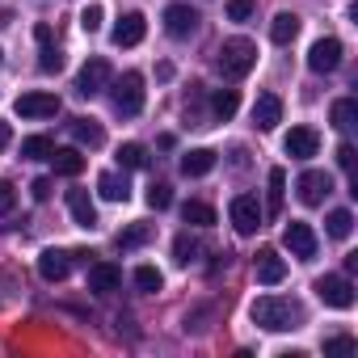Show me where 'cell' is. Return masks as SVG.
<instances>
[{"instance_id": "obj_15", "label": "cell", "mask_w": 358, "mask_h": 358, "mask_svg": "<svg viewBox=\"0 0 358 358\" xmlns=\"http://www.w3.org/2000/svg\"><path fill=\"white\" fill-rule=\"evenodd\" d=\"M118 282H122V270H118L114 262L89 266V291H93V295H110V291H118Z\"/></svg>"}, {"instance_id": "obj_1", "label": "cell", "mask_w": 358, "mask_h": 358, "mask_svg": "<svg viewBox=\"0 0 358 358\" xmlns=\"http://www.w3.org/2000/svg\"><path fill=\"white\" fill-rule=\"evenodd\" d=\"M303 320V308L295 299H278V295H262L253 303V324L270 329V333H287V329H299Z\"/></svg>"}, {"instance_id": "obj_17", "label": "cell", "mask_w": 358, "mask_h": 358, "mask_svg": "<svg viewBox=\"0 0 358 358\" xmlns=\"http://www.w3.org/2000/svg\"><path fill=\"white\" fill-rule=\"evenodd\" d=\"M68 211L80 228H97V207H93L89 190H68Z\"/></svg>"}, {"instance_id": "obj_14", "label": "cell", "mask_w": 358, "mask_h": 358, "mask_svg": "<svg viewBox=\"0 0 358 358\" xmlns=\"http://www.w3.org/2000/svg\"><path fill=\"white\" fill-rule=\"evenodd\" d=\"M253 270H257V282H266V287H278V282L287 278V262H282L274 249H257Z\"/></svg>"}, {"instance_id": "obj_2", "label": "cell", "mask_w": 358, "mask_h": 358, "mask_svg": "<svg viewBox=\"0 0 358 358\" xmlns=\"http://www.w3.org/2000/svg\"><path fill=\"white\" fill-rule=\"evenodd\" d=\"M253 64H257V47H253L249 38H228V43L220 47V72H224L228 80L249 76Z\"/></svg>"}, {"instance_id": "obj_8", "label": "cell", "mask_w": 358, "mask_h": 358, "mask_svg": "<svg viewBox=\"0 0 358 358\" xmlns=\"http://www.w3.org/2000/svg\"><path fill=\"white\" fill-rule=\"evenodd\" d=\"M110 76H114L110 64L97 55V59H89V64L80 68V76H76V93H80V97H93V93H101V89L110 85Z\"/></svg>"}, {"instance_id": "obj_39", "label": "cell", "mask_w": 358, "mask_h": 358, "mask_svg": "<svg viewBox=\"0 0 358 358\" xmlns=\"http://www.w3.org/2000/svg\"><path fill=\"white\" fill-rule=\"evenodd\" d=\"M13 207H17V190L9 182H0V215H9Z\"/></svg>"}, {"instance_id": "obj_20", "label": "cell", "mask_w": 358, "mask_h": 358, "mask_svg": "<svg viewBox=\"0 0 358 358\" xmlns=\"http://www.w3.org/2000/svg\"><path fill=\"white\" fill-rule=\"evenodd\" d=\"M47 160L55 164V173H59V177H76V173L85 169V156H80L76 148H55Z\"/></svg>"}, {"instance_id": "obj_28", "label": "cell", "mask_w": 358, "mask_h": 358, "mask_svg": "<svg viewBox=\"0 0 358 358\" xmlns=\"http://www.w3.org/2000/svg\"><path fill=\"white\" fill-rule=\"evenodd\" d=\"M354 118H358V106H354L350 97L333 101V127H337V131H350V127H354Z\"/></svg>"}, {"instance_id": "obj_30", "label": "cell", "mask_w": 358, "mask_h": 358, "mask_svg": "<svg viewBox=\"0 0 358 358\" xmlns=\"http://www.w3.org/2000/svg\"><path fill=\"white\" fill-rule=\"evenodd\" d=\"M118 164H122V169H143V164H148L143 143H122V148H118Z\"/></svg>"}, {"instance_id": "obj_37", "label": "cell", "mask_w": 358, "mask_h": 358, "mask_svg": "<svg viewBox=\"0 0 358 358\" xmlns=\"http://www.w3.org/2000/svg\"><path fill=\"white\" fill-rule=\"evenodd\" d=\"M253 17V0H228V22H249Z\"/></svg>"}, {"instance_id": "obj_38", "label": "cell", "mask_w": 358, "mask_h": 358, "mask_svg": "<svg viewBox=\"0 0 358 358\" xmlns=\"http://www.w3.org/2000/svg\"><path fill=\"white\" fill-rule=\"evenodd\" d=\"M324 354H354V337H350V333L329 337V341H324Z\"/></svg>"}, {"instance_id": "obj_29", "label": "cell", "mask_w": 358, "mask_h": 358, "mask_svg": "<svg viewBox=\"0 0 358 358\" xmlns=\"http://www.w3.org/2000/svg\"><path fill=\"white\" fill-rule=\"evenodd\" d=\"M324 228H329L333 241H345V236L354 232V215H350V211H333V215L324 220Z\"/></svg>"}, {"instance_id": "obj_10", "label": "cell", "mask_w": 358, "mask_h": 358, "mask_svg": "<svg viewBox=\"0 0 358 358\" xmlns=\"http://www.w3.org/2000/svg\"><path fill=\"white\" fill-rule=\"evenodd\" d=\"M341 64V43L337 38H316L312 51H308V68L312 72H337Z\"/></svg>"}, {"instance_id": "obj_24", "label": "cell", "mask_w": 358, "mask_h": 358, "mask_svg": "<svg viewBox=\"0 0 358 358\" xmlns=\"http://www.w3.org/2000/svg\"><path fill=\"white\" fill-rule=\"evenodd\" d=\"M182 220H186L190 228H211V224H215V207H207V203H186V207H182Z\"/></svg>"}, {"instance_id": "obj_27", "label": "cell", "mask_w": 358, "mask_h": 358, "mask_svg": "<svg viewBox=\"0 0 358 358\" xmlns=\"http://www.w3.org/2000/svg\"><path fill=\"white\" fill-rule=\"evenodd\" d=\"M148 241H152V228H148V224H131V228L118 232V249H139V245H148Z\"/></svg>"}, {"instance_id": "obj_19", "label": "cell", "mask_w": 358, "mask_h": 358, "mask_svg": "<svg viewBox=\"0 0 358 358\" xmlns=\"http://www.w3.org/2000/svg\"><path fill=\"white\" fill-rule=\"evenodd\" d=\"M211 169H215V152L211 148H194V152L182 156V173L186 177H207Z\"/></svg>"}, {"instance_id": "obj_9", "label": "cell", "mask_w": 358, "mask_h": 358, "mask_svg": "<svg viewBox=\"0 0 358 358\" xmlns=\"http://www.w3.org/2000/svg\"><path fill=\"white\" fill-rule=\"evenodd\" d=\"M164 30H169V38H190L199 30V13L190 5H169L164 9Z\"/></svg>"}, {"instance_id": "obj_23", "label": "cell", "mask_w": 358, "mask_h": 358, "mask_svg": "<svg viewBox=\"0 0 358 358\" xmlns=\"http://www.w3.org/2000/svg\"><path fill=\"white\" fill-rule=\"evenodd\" d=\"M295 34H299V17H295V13H278V17L270 22V38H274L278 47L295 43Z\"/></svg>"}, {"instance_id": "obj_40", "label": "cell", "mask_w": 358, "mask_h": 358, "mask_svg": "<svg viewBox=\"0 0 358 358\" xmlns=\"http://www.w3.org/2000/svg\"><path fill=\"white\" fill-rule=\"evenodd\" d=\"M30 194H34V203H47L51 199V177H38V182L30 186Z\"/></svg>"}, {"instance_id": "obj_43", "label": "cell", "mask_w": 358, "mask_h": 358, "mask_svg": "<svg viewBox=\"0 0 358 358\" xmlns=\"http://www.w3.org/2000/svg\"><path fill=\"white\" fill-rule=\"evenodd\" d=\"M0 59H5V51H0Z\"/></svg>"}, {"instance_id": "obj_32", "label": "cell", "mask_w": 358, "mask_h": 358, "mask_svg": "<svg viewBox=\"0 0 358 358\" xmlns=\"http://www.w3.org/2000/svg\"><path fill=\"white\" fill-rule=\"evenodd\" d=\"M173 253H177V262L186 266V262H194V257L203 253V245H199V236H177V241H173Z\"/></svg>"}, {"instance_id": "obj_26", "label": "cell", "mask_w": 358, "mask_h": 358, "mask_svg": "<svg viewBox=\"0 0 358 358\" xmlns=\"http://www.w3.org/2000/svg\"><path fill=\"white\" fill-rule=\"evenodd\" d=\"M55 152V143L47 139V135H30V139H22V156L26 160H47Z\"/></svg>"}, {"instance_id": "obj_12", "label": "cell", "mask_w": 358, "mask_h": 358, "mask_svg": "<svg viewBox=\"0 0 358 358\" xmlns=\"http://www.w3.org/2000/svg\"><path fill=\"white\" fill-rule=\"evenodd\" d=\"M282 148H287V156L308 160V156H316V152H320V135H316L312 127H291V135L282 139Z\"/></svg>"}, {"instance_id": "obj_34", "label": "cell", "mask_w": 358, "mask_h": 358, "mask_svg": "<svg viewBox=\"0 0 358 358\" xmlns=\"http://www.w3.org/2000/svg\"><path fill=\"white\" fill-rule=\"evenodd\" d=\"M101 17H106L101 5H85V13H80V30H85V34H97V30H101Z\"/></svg>"}, {"instance_id": "obj_5", "label": "cell", "mask_w": 358, "mask_h": 358, "mask_svg": "<svg viewBox=\"0 0 358 358\" xmlns=\"http://www.w3.org/2000/svg\"><path fill=\"white\" fill-rule=\"evenodd\" d=\"M316 295L329 303V308H354V282L345 278V274H324L320 282H316Z\"/></svg>"}, {"instance_id": "obj_3", "label": "cell", "mask_w": 358, "mask_h": 358, "mask_svg": "<svg viewBox=\"0 0 358 358\" xmlns=\"http://www.w3.org/2000/svg\"><path fill=\"white\" fill-rule=\"evenodd\" d=\"M114 110L127 114V118L143 110V76H139V72H127V76L114 85Z\"/></svg>"}, {"instance_id": "obj_41", "label": "cell", "mask_w": 358, "mask_h": 358, "mask_svg": "<svg viewBox=\"0 0 358 358\" xmlns=\"http://www.w3.org/2000/svg\"><path fill=\"white\" fill-rule=\"evenodd\" d=\"M337 164H341V169H354V148H350V143L337 148Z\"/></svg>"}, {"instance_id": "obj_13", "label": "cell", "mask_w": 358, "mask_h": 358, "mask_svg": "<svg viewBox=\"0 0 358 358\" xmlns=\"http://www.w3.org/2000/svg\"><path fill=\"white\" fill-rule=\"evenodd\" d=\"M148 34V17L143 13H122V22L114 26V47H139Z\"/></svg>"}, {"instance_id": "obj_31", "label": "cell", "mask_w": 358, "mask_h": 358, "mask_svg": "<svg viewBox=\"0 0 358 358\" xmlns=\"http://www.w3.org/2000/svg\"><path fill=\"white\" fill-rule=\"evenodd\" d=\"M282 190H287V173L282 169H270V215L282 211Z\"/></svg>"}, {"instance_id": "obj_42", "label": "cell", "mask_w": 358, "mask_h": 358, "mask_svg": "<svg viewBox=\"0 0 358 358\" xmlns=\"http://www.w3.org/2000/svg\"><path fill=\"white\" fill-rule=\"evenodd\" d=\"M9 139H13V131H9V122H0V148H5Z\"/></svg>"}, {"instance_id": "obj_11", "label": "cell", "mask_w": 358, "mask_h": 358, "mask_svg": "<svg viewBox=\"0 0 358 358\" xmlns=\"http://www.w3.org/2000/svg\"><path fill=\"white\" fill-rule=\"evenodd\" d=\"M17 114L22 118H55L59 114V97L55 93H22L17 97Z\"/></svg>"}, {"instance_id": "obj_22", "label": "cell", "mask_w": 358, "mask_h": 358, "mask_svg": "<svg viewBox=\"0 0 358 358\" xmlns=\"http://www.w3.org/2000/svg\"><path fill=\"white\" fill-rule=\"evenodd\" d=\"M72 135H76V143H85V148H101V143H106V131H101V122H93V118H72Z\"/></svg>"}, {"instance_id": "obj_18", "label": "cell", "mask_w": 358, "mask_h": 358, "mask_svg": "<svg viewBox=\"0 0 358 358\" xmlns=\"http://www.w3.org/2000/svg\"><path fill=\"white\" fill-rule=\"evenodd\" d=\"M253 118H257V127H262V131H274V127L282 122V101H278L274 93H262V97H257V106H253Z\"/></svg>"}, {"instance_id": "obj_16", "label": "cell", "mask_w": 358, "mask_h": 358, "mask_svg": "<svg viewBox=\"0 0 358 358\" xmlns=\"http://www.w3.org/2000/svg\"><path fill=\"white\" fill-rule=\"evenodd\" d=\"M68 270H72V253H64V249H47V253L38 257V274H43L47 282H64Z\"/></svg>"}, {"instance_id": "obj_36", "label": "cell", "mask_w": 358, "mask_h": 358, "mask_svg": "<svg viewBox=\"0 0 358 358\" xmlns=\"http://www.w3.org/2000/svg\"><path fill=\"white\" fill-rule=\"evenodd\" d=\"M38 68H43V72H59V68H64V55H59L51 43H43V51H38Z\"/></svg>"}, {"instance_id": "obj_33", "label": "cell", "mask_w": 358, "mask_h": 358, "mask_svg": "<svg viewBox=\"0 0 358 358\" xmlns=\"http://www.w3.org/2000/svg\"><path fill=\"white\" fill-rule=\"evenodd\" d=\"M160 282H164V278H160L156 266H139V270H135V287H139V291H160Z\"/></svg>"}, {"instance_id": "obj_21", "label": "cell", "mask_w": 358, "mask_h": 358, "mask_svg": "<svg viewBox=\"0 0 358 358\" xmlns=\"http://www.w3.org/2000/svg\"><path fill=\"white\" fill-rule=\"evenodd\" d=\"M97 190H101V199H110V203H127V199H131L127 177H118V173H101V177H97Z\"/></svg>"}, {"instance_id": "obj_35", "label": "cell", "mask_w": 358, "mask_h": 358, "mask_svg": "<svg viewBox=\"0 0 358 358\" xmlns=\"http://www.w3.org/2000/svg\"><path fill=\"white\" fill-rule=\"evenodd\" d=\"M148 207H152V211H164V207H173V190H169L164 182H156V186L148 190Z\"/></svg>"}, {"instance_id": "obj_7", "label": "cell", "mask_w": 358, "mask_h": 358, "mask_svg": "<svg viewBox=\"0 0 358 358\" xmlns=\"http://www.w3.org/2000/svg\"><path fill=\"white\" fill-rule=\"evenodd\" d=\"M282 245L299 257V262H312L316 257V232L303 224V220H291L287 224V232H282Z\"/></svg>"}, {"instance_id": "obj_4", "label": "cell", "mask_w": 358, "mask_h": 358, "mask_svg": "<svg viewBox=\"0 0 358 358\" xmlns=\"http://www.w3.org/2000/svg\"><path fill=\"white\" fill-rule=\"evenodd\" d=\"M299 203L303 207H320L329 194H333V177L329 173H320V169H308V173H299Z\"/></svg>"}, {"instance_id": "obj_6", "label": "cell", "mask_w": 358, "mask_h": 358, "mask_svg": "<svg viewBox=\"0 0 358 358\" xmlns=\"http://www.w3.org/2000/svg\"><path fill=\"white\" fill-rule=\"evenodd\" d=\"M228 215H232V224H236L241 236H253V232L262 228V207H257L253 194H236L232 207H228Z\"/></svg>"}, {"instance_id": "obj_25", "label": "cell", "mask_w": 358, "mask_h": 358, "mask_svg": "<svg viewBox=\"0 0 358 358\" xmlns=\"http://www.w3.org/2000/svg\"><path fill=\"white\" fill-rule=\"evenodd\" d=\"M236 106H241L236 89H220V93L211 97V114H215V118H232V114H236Z\"/></svg>"}]
</instances>
